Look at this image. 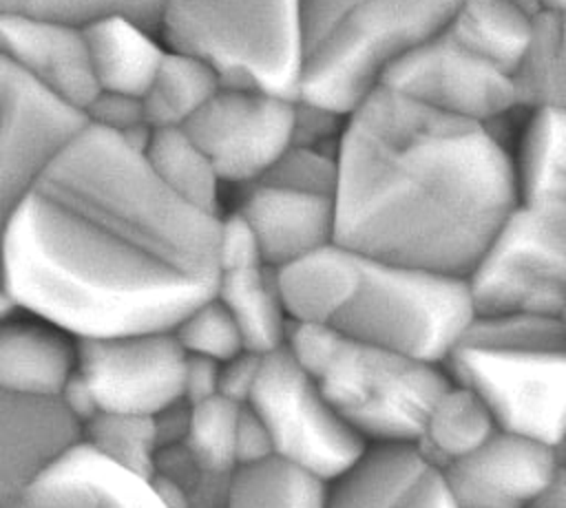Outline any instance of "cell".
I'll use <instances>...</instances> for the list:
<instances>
[{
  "mask_svg": "<svg viewBox=\"0 0 566 508\" xmlns=\"http://www.w3.org/2000/svg\"><path fill=\"white\" fill-rule=\"evenodd\" d=\"M219 219L168 190L135 144L82 124L18 205L0 285L77 340L170 331L214 294Z\"/></svg>",
  "mask_w": 566,
  "mask_h": 508,
  "instance_id": "6da1fadb",
  "label": "cell"
},
{
  "mask_svg": "<svg viewBox=\"0 0 566 508\" xmlns=\"http://www.w3.org/2000/svg\"><path fill=\"white\" fill-rule=\"evenodd\" d=\"M336 241L367 258L469 276L517 201L513 155L491 126L378 86L336 141Z\"/></svg>",
  "mask_w": 566,
  "mask_h": 508,
  "instance_id": "7a4b0ae2",
  "label": "cell"
},
{
  "mask_svg": "<svg viewBox=\"0 0 566 508\" xmlns=\"http://www.w3.org/2000/svg\"><path fill=\"white\" fill-rule=\"evenodd\" d=\"M497 426L555 448L566 442V322L551 314H475L442 362Z\"/></svg>",
  "mask_w": 566,
  "mask_h": 508,
  "instance_id": "3957f363",
  "label": "cell"
},
{
  "mask_svg": "<svg viewBox=\"0 0 566 508\" xmlns=\"http://www.w3.org/2000/svg\"><path fill=\"white\" fill-rule=\"evenodd\" d=\"M458 2L301 0L298 99L347 115L405 53L447 27Z\"/></svg>",
  "mask_w": 566,
  "mask_h": 508,
  "instance_id": "277c9868",
  "label": "cell"
},
{
  "mask_svg": "<svg viewBox=\"0 0 566 508\" xmlns=\"http://www.w3.org/2000/svg\"><path fill=\"white\" fill-rule=\"evenodd\" d=\"M287 347L365 442H413L431 400L449 380L438 362L329 327L292 325Z\"/></svg>",
  "mask_w": 566,
  "mask_h": 508,
  "instance_id": "5b68a950",
  "label": "cell"
},
{
  "mask_svg": "<svg viewBox=\"0 0 566 508\" xmlns=\"http://www.w3.org/2000/svg\"><path fill=\"white\" fill-rule=\"evenodd\" d=\"M157 31L221 84L298 97L301 0H161Z\"/></svg>",
  "mask_w": 566,
  "mask_h": 508,
  "instance_id": "8992f818",
  "label": "cell"
},
{
  "mask_svg": "<svg viewBox=\"0 0 566 508\" xmlns=\"http://www.w3.org/2000/svg\"><path fill=\"white\" fill-rule=\"evenodd\" d=\"M473 316L464 276L363 256L329 329L442 364Z\"/></svg>",
  "mask_w": 566,
  "mask_h": 508,
  "instance_id": "52a82bcc",
  "label": "cell"
},
{
  "mask_svg": "<svg viewBox=\"0 0 566 508\" xmlns=\"http://www.w3.org/2000/svg\"><path fill=\"white\" fill-rule=\"evenodd\" d=\"M475 314H551L566 305V186L517 194L467 276Z\"/></svg>",
  "mask_w": 566,
  "mask_h": 508,
  "instance_id": "ba28073f",
  "label": "cell"
},
{
  "mask_svg": "<svg viewBox=\"0 0 566 508\" xmlns=\"http://www.w3.org/2000/svg\"><path fill=\"white\" fill-rule=\"evenodd\" d=\"M245 404L263 422L276 455L301 464L325 481L343 473L367 446L327 402L287 342L261 353Z\"/></svg>",
  "mask_w": 566,
  "mask_h": 508,
  "instance_id": "9c48e42d",
  "label": "cell"
},
{
  "mask_svg": "<svg viewBox=\"0 0 566 508\" xmlns=\"http://www.w3.org/2000/svg\"><path fill=\"white\" fill-rule=\"evenodd\" d=\"M181 128L206 152L223 186L245 188L292 146L296 99L221 84Z\"/></svg>",
  "mask_w": 566,
  "mask_h": 508,
  "instance_id": "30bf717a",
  "label": "cell"
},
{
  "mask_svg": "<svg viewBox=\"0 0 566 508\" xmlns=\"http://www.w3.org/2000/svg\"><path fill=\"white\" fill-rule=\"evenodd\" d=\"M186 351L172 331L77 340V378L97 411L159 415L184 402Z\"/></svg>",
  "mask_w": 566,
  "mask_h": 508,
  "instance_id": "8fae6325",
  "label": "cell"
},
{
  "mask_svg": "<svg viewBox=\"0 0 566 508\" xmlns=\"http://www.w3.org/2000/svg\"><path fill=\"white\" fill-rule=\"evenodd\" d=\"M380 86L436 113L486 126L520 106L515 80L444 29L405 53Z\"/></svg>",
  "mask_w": 566,
  "mask_h": 508,
  "instance_id": "7c38bea8",
  "label": "cell"
},
{
  "mask_svg": "<svg viewBox=\"0 0 566 508\" xmlns=\"http://www.w3.org/2000/svg\"><path fill=\"white\" fill-rule=\"evenodd\" d=\"M82 115L0 62V261L9 223Z\"/></svg>",
  "mask_w": 566,
  "mask_h": 508,
  "instance_id": "4fadbf2b",
  "label": "cell"
},
{
  "mask_svg": "<svg viewBox=\"0 0 566 508\" xmlns=\"http://www.w3.org/2000/svg\"><path fill=\"white\" fill-rule=\"evenodd\" d=\"M562 466L559 448L497 428L469 455L440 468L458 508H528Z\"/></svg>",
  "mask_w": 566,
  "mask_h": 508,
  "instance_id": "5bb4252c",
  "label": "cell"
},
{
  "mask_svg": "<svg viewBox=\"0 0 566 508\" xmlns=\"http://www.w3.org/2000/svg\"><path fill=\"white\" fill-rule=\"evenodd\" d=\"M325 508H458L438 466L413 442H367L327 481Z\"/></svg>",
  "mask_w": 566,
  "mask_h": 508,
  "instance_id": "9a60e30c",
  "label": "cell"
},
{
  "mask_svg": "<svg viewBox=\"0 0 566 508\" xmlns=\"http://www.w3.org/2000/svg\"><path fill=\"white\" fill-rule=\"evenodd\" d=\"M0 62L80 115L95 95L82 24L0 13Z\"/></svg>",
  "mask_w": 566,
  "mask_h": 508,
  "instance_id": "2e32d148",
  "label": "cell"
},
{
  "mask_svg": "<svg viewBox=\"0 0 566 508\" xmlns=\"http://www.w3.org/2000/svg\"><path fill=\"white\" fill-rule=\"evenodd\" d=\"M7 508H168L153 477L126 470L82 440Z\"/></svg>",
  "mask_w": 566,
  "mask_h": 508,
  "instance_id": "e0dca14e",
  "label": "cell"
},
{
  "mask_svg": "<svg viewBox=\"0 0 566 508\" xmlns=\"http://www.w3.org/2000/svg\"><path fill=\"white\" fill-rule=\"evenodd\" d=\"M80 422L60 400L0 389V508H7L64 451L80 442Z\"/></svg>",
  "mask_w": 566,
  "mask_h": 508,
  "instance_id": "ac0fdd59",
  "label": "cell"
},
{
  "mask_svg": "<svg viewBox=\"0 0 566 508\" xmlns=\"http://www.w3.org/2000/svg\"><path fill=\"white\" fill-rule=\"evenodd\" d=\"M234 210L245 219L263 261L274 269L336 241L334 197L256 181L243 188Z\"/></svg>",
  "mask_w": 566,
  "mask_h": 508,
  "instance_id": "d6986e66",
  "label": "cell"
},
{
  "mask_svg": "<svg viewBox=\"0 0 566 508\" xmlns=\"http://www.w3.org/2000/svg\"><path fill=\"white\" fill-rule=\"evenodd\" d=\"M77 369V338L22 309L0 320V389L57 400Z\"/></svg>",
  "mask_w": 566,
  "mask_h": 508,
  "instance_id": "ffe728a7",
  "label": "cell"
},
{
  "mask_svg": "<svg viewBox=\"0 0 566 508\" xmlns=\"http://www.w3.org/2000/svg\"><path fill=\"white\" fill-rule=\"evenodd\" d=\"M84 42L95 93L142 97L166 53L157 27L124 13L84 24Z\"/></svg>",
  "mask_w": 566,
  "mask_h": 508,
  "instance_id": "44dd1931",
  "label": "cell"
},
{
  "mask_svg": "<svg viewBox=\"0 0 566 508\" xmlns=\"http://www.w3.org/2000/svg\"><path fill=\"white\" fill-rule=\"evenodd\" d=\"M360 258L358 252L332 241L276 267V287L290 325L329 327L356 283Z\"/></svg>",
  "mask_w": 566,
  "mask_h": 508,
  "instance_id": "7402d4cb",
  "label": "cell"
},
{
  "mask_svg": "<svg viewBox=\"0 0 566 508\" xmlns=\"http://www.w3.org/2000/svg\"><path fill=\"white\" fill-rule=\"evenodd\" d=\"M539 9L533 0H460L444 31L515 80Z\"/></svg>",
  "mask_w": 566,
  "mask_h": 508,
  "instance_id": "603a6c76",
  "label": "cell"
},
{
  "mask_svg": "<svg viewBox=\"0 0 566 508\" xmlns=\"http://www.w3.org/2000/svg\"><path fill=\"white\" fill-rule=\"evenodd\" d=\"M214 296L234 318L248 351L268 353L287 342L292 325L276 287L274 267L259 263L219 272Z\"/></svg>",
  "mask_w": 566,
  "mask_h": 508,
  "instance_id": "cb8c5ba5",
  "label": "cell"
},
{
  "mask_svg": "<svg viewBox=\"0 0 566 508\" xmlns=\"http://www.w3.org/2000/svg\"><path fill=\"white\" fill-rule=\"evenodd\" d=\"M497 428L482 398L449 378L431 400L413 444L433 466L442 468L475 451Z\"/></svg>",
  "mask_w": 566,
  "mask_h": 508,
  "instance_id": "d4e9b609",
  "label": "cell"
},
{
  "mask_svg": "<svg viewBox=\"0 0 566 508\" xmlns=\"http://www.w3.org/2000/svg\"><path fill=\"white\" fill-rule=\"evenodd\" d=\"M327 481L276 453L239 464L228 477L226 508H325Z\"/></svg>",
  "mask_w": 566,
  "mask_h": 508,
  "instance_id": "484cf974",
  "label": "cell"
},
{
  "mask_svg": "<svg viewBox=\"0 0 566 508\" xmlns=\"http://www.w3.org/2000/svg\"><path fill=\"white\" fill-rule=\"evenodd\" d=\"M139 150L153 174L168 190L192 205L221 212L223 181L186 128H150Z\"/></svg>",
  "mask_w": 566,
  "mask_h": 508,
  "instance_id": "4316f807",
  "label": "cell"
},
{
  "mask_svg": "<svg viewBox=\"0 0 566 508\" xmlns=\"http://www.w3.org/2000/svg\"><path fill=\"white\" fill-rule=\"evenodd\" d=\"M219 86L221 80L206 62L166 46V53L142 95L150 128L186 126Z\"/></svg>",
  "mask_w": 566,
  "mask_h": 508,
  "instance_id": "83f0119b",
  "label": "cell"
},
{
  "mask_svg": "<svg viewBox=\"0 0 566 508\" xmlns=\"http://www.w3.org/2000/svg\"><path fill=\"white\" fill-rule=\"evenodd\" d=\"M80 440L113 464L153 477L161 453L157 422L150 415L97 411L82 424Z\"/></svg>",
  "mask_w": 566,
  "mask_h": 508,
  "instance_id": "f1b7e54d",
  "label": "cell"
},
{
  "mask_svg": "<svg viewBox=\"0 0 566 508\" xmlns=\"http://www.w3.org/2000/svg\"><path fill=\"white\" fill-rule=\"evenodd\" d=\"M515 86L520 104L566 108V15L539 11Z\"/></svg>",
  "mask_w": 566,
  "mask_h": 508,
  "instance_id": "f546056e",
  "label": "cell"
},
{
  "mask_svg": "<svg viewBox=\"0 0 566 508\" xmlns=\"http://www.w3.org/2000/svg\"><path fill=\"white\" fill-rule=\"evenodd\" d=\"M241 406L223 395L188 404V424L179 446L199 468L214 475H230L234 470Z\"/></svg>",
  "mask_w": 566,
  "mask_h": 508,
  "instance_id": "4dcf8cb0",
  "label": "cell"
},
{
  "mask_svg": "<svg viewBox=\"0 0 566 508\" xmlns=\"http://www.w3.org/2000/svg\"><path fill=\"white\" fill-rule=\"evenodd\" d=\"M515 159L517 194L524 190L566 186V108L535 106Z\"/></svg>",
  "mask_w": 566,
  "mask_h": 508,
  "instance_id": "1f68e13d",
  "label": "cell"
},
{
  "mask_svg": "<svg viewBox=\"0 0 566 508\" xmlns=\"http://www.w3.org/2000/svg\"><path fill=\"white\" fill-rule=\"evenodd\" d=\"M170 331L188 356L226 362L248 351L234 318L214 294L195 305Z\"/></svg>",
  "mask_w": 566,
  "mask_h": 508,
  "instance_id": "d6a6232c",
  "label": "cell"
},
{
  "mask_svg": "<svg viewBox=\"0 0 566 508\" xmlns=\"http://www.w3.org/2000/svg\"><path fill=\"white\" fill-rule=\"evenodd\" d=\"M336 177V146L327 150L325 144L292 141V146L272 163V168L259 181L290 190L334 197Z\"/></svg>",
  "mask_w": 566,
  "mask_h": 508,
  "instance_id": "836d02e7",
  "label": "cell"
},
{
  "mask_svg": "<svg viewBox=\"0 0 566 508\" xmlns=\"http://www.w3.org/2000/svg\"><path fill=\"white\" fill-rule=\"evenodd\" d=\"M161 0H0V13L51 18L71 24H88L97 18L124 13L157 27Z\"/></svg>",
  "mask_w": 566,
  "mask_h": 508,
  "instance_id": "e575fe53",
  "label": "cell"
},
{
  "mask_svg": "<svg viewBox=\"0 0 566 508\" xmlns=\"http://www.w3.org/2000/svg\"><path fill=\"white\" fill-rule=\"evenodd\" d=\"M82 119L93 128L106 130L135 144L137 148H142L146 135L150 133L142 97L130 95L95 93L91 102L84 106Z\"/></svg>",
  "mask_w": 566,
  "mask_h": 508,
  "instance_id": "d590c367",
  "label": "cell"
},
{
  "mask_svg": "<svg viewBox=\"0 0 566 508\" xmlns=\"http://www.w3.org/2000/svg\"><path fill=\"white\" fill-rule=\"evenodd\" d=\"M217 263H219V272L265 263L250 225L237 210L221 212Z\"/></svg>",
  "mask_w": 566,
  "mask_h": 508,
  "instance_id": "8d00e7d4",
  "label": "cell"
},
{
  "mask_svg": "<svg viewBox=\"0 0 566 508\" xmlns=\"http://www.w3.org/2000/svg\"><path fill=\"white\" fill-rule=\"evenodd\" d=\"M261 353L254 351H241L239 356L221 362L219 367V395L245 404L250 389L254 384L256 371H259Z\"/></svg>",
  "mask_w": 566,
  "mask_h": 508,
  "instance_id": "74e56055",
  "label": "cell"
},
{
  "mask_svg": "<svg viewBox=\"0 0 566 508\" xmlns=\"http://www.w3.org/2000/svg\"><path fill=\"white\" fill-rule=\"evenodd\" d=\"M272 453H274L272 440L263 422L256 417V413L248 404H243L239 413V424H237V466L256 462Z\"/></svg>",
  "mask_w": 566,
  "mask_h": 508,
  "instance_id": "f35d334b",
  "label": "cell"
},
{
  "mask_svg": "<svg viewBox=\"0 0 566 508\" xmlns=\"http://www.w3.org/2000/svg\"><path fill=\"white\" fill-rule=\"evenodd\" d=\"M219 367L221 362L186 353L184 402L195 404L212 395H219Z\"/></svg>",
  "mask_w": 566,
  "mask_h": 508,
  "instance_id": "ab89813d",
  "label": "cell"
},
{
  "mask_svg": "<svg viewBox=\"0 0 566 508\" xmlns=\"http://www.w3.org/2000/svg\"><path fill=\"white\" fill-rule=\"evenodd\" d=\"M528 508H566V466L562 464L553 481Z\"/></svg>",
  "mask_w": 566,
  "mask_h": 508,
  "instance_id": "60d3db41",
  "label": "cell"
},
{
  "mask_svg": "<svg viewBox=\"0 0 566 508\" xmlns=\"http://www.w3.org/2000/svg\"><path fill=\"white\" fill-rule=\"evenodd\" d=\"M535 7L544 13L553 15H566V0H533Z\"/></svg>",
  "mask_w": 566,
  "mask_h": 508,
  "instance_id": "b9f144b4",
  "label": "cell"
},
{
  "mask_svg": "<svg viewBox=\"0 0 566 508\" xmlns=\"http://www.w3.org/2000/svg\"><path fill=\"white\" fill-rule=\"evenodd\" d=\"M15 309H18L15 303L9 298V294H7V292L2 289V285H0V320H4L7 316H11Z\"/></svg>",
  "mask_w": 566,
  "mask_h": 508,
  "instance_id": "7bdbcfd3",
  "label": "cell"
},
{
  "mask_svg": "<svg viewBox=\"0 0 566 508\" xmlns=\"http://www.w3.org/2000/svg\"><path fill=\"white\" fill-rule=\"evenodd\" d=\"M559 453H562V464L566 466V442L562 444V448H559Z\"/></svg>",
  "mask_w": 566,
  "mask_h": 508,
  "instance_id": "ee69618b",
  "label": "cell"
},
{
  "mask_svg": "<svg viewBox=\"0 0 566 508\" xmlns=\"http://www.w3.org/2000/svg\"><path fill=\"white\" fill-rule=\"evenodd\" d=\"M562 320L566 322V305H564V309H562Z\"/></svg>",
  "mask_w": 566,
  "mask_h": 508,
  "instance_id": "f6af8a7d",
  "label": "cell"
}]
</instances>
